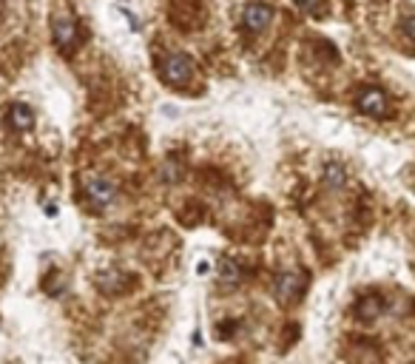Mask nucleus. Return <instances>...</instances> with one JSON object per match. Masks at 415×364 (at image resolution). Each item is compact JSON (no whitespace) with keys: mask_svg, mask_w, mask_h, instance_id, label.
<instances>
[{"mask_svg":"<svg viewBox=\"0 0 415 364\" xmlns=\"http://www.w3.org/2000/svg\"><path fill=\"white\" fill-rule=\"evenodd\" d=\"M159 74L168 86H185L191 77H193V60L188 55H179V52H171L165 55V60L159 63Z\"/></svg>","mask_w":415,"mask_h":364,"instance_id":"nucleus-1","label":"nucleus"},{"mask_svg":"<svg viewBox=\"0 0 415 364\" xmlns=\"http://www.w3.org/2000/svg\"><path fill=\"white\" fill-rule=\"evenodd\" d=\"M83 191H86V200L91 203V208H97V211L108 208L114 203V194H117L114 182L106 179V176H89L83 182Z\"/></svg>","mask_w":415,"mask_h":364,"instance_id":"nucleus-2","label":"nucleus"},{"mask_svg":"<svg viewBox=\"0 0 415 364\" xmlns=\"http://www.w3.org/2000/svg\"><path fill=\"white\" fill-rule=\"evenodd\" d=\"M305 285H307V276L302 271H285V273H279V279L273 285V293H276V299L282 305H290V302H296L302 296Z\"/></svg>","mask_w":415,"mask_h":364,"instance_id":"nucleus-3","label":"nucleus"},{"mask_svg":"<svg viewBox=\"0 0 415 364\" xmlns=\"http://www.w3.org/2000/svg\"><path fill=\"white\" fill-rule=\"evenodd\" d=\"M356 106H358V111H361V114H367V117H373V120H384V117L390 114L387 94H384L381 89H375V86L361 89V94H358Z\"/></svg>","mask_w":415,"mask_h":364,"instance_id":"nucleus-4","label":"nucleus"},{"mask_svg":"<svg viewBox=\"0 0 415 364\" xmlns=\"http://www.w3.org/2000/svg\"><path fill=\"white\" fill-rule=\"evenodd\" d=\"M242 23L251 35H262L271 23H273V6L262 4V0H251L245 6V15H242Z\"/></svg>","mask_w":415,"mask_h":364,"instance_id":"nucleus-5","label":"nucleus"},{"mask_svg":"<svg viewBox=\"0 0 415 364\" xmlns=\"http://www.w3.org/2000/svg\"><path fill=\"white\" fill-rule=\"evenodd\" d=\"M52 35H55V43L60 52H72L80 40V32H77V23L72 18H57L55 26H52Z\"/></svg>","mask_w":415,"mask_h":364,"instance_id":"nucleus-6","label":"nucleus"},{"mask_svg":"<svg viewBox=\"0 0 415 364\" xmlns=\"http://www.w3.org/2000/svg\"><path fill=\"white\" fill-rule=\"evenodd\" d=\"M6 125H9L12 131H18V134H23V131H32V125H35V114H32V108H29V106H23V103H15V106H9Z\"/></svg>","mask_w":415,"mask_h":364,"instance_id":"nucleus-7","label":"nucleus"},{"mask_svg":"<svg viewBox=\"0 0 415 364\" xmlns=\"http://www.w3.org/2000/svg\"><path fill=\"white\" fill-rule=\"evenodd\" d=\"M322 182L327 191H339L347 186V168L341 162H327L324 171H322Z\"/></svg>","mask_w":415,"mask_h":364,"instance_id":"nucleus-8","label":"nucleus"},{"mask_svg":"<svg viewBox=\"0 0 415 364\" xmlns=\"http://www.w3.org/2000/svg\"><path fill=\"white\" fill-rule=\"evenodd\" d=\"M220 279H222V285H239L242 282V265L237 262V259H222V265H220Z\"/></svg>","mask_w":415,"mask_h":364,"instance_id":"nucleus-9","label":"nucleus"},{"mask_svg":"<svg viewBox=\"0 0 415 364\" xmlns=\"http://www.w3.org/2000/svg\"><path fill=\"white\" fill-rule=\"evenodd\" d=\"M378 310H381V302H378L375 296H370V299H364V302L358 305V313H361V316H367V319L378 316Z\"/></svg>","mask_w":415,"mask_h":364,"instance_id":"nucleus-10","label":"nucleus"},{"mask_svg":"<svg viewBox=\"0 0 415 364\" xmlns=\"http://www.w3.org/2000/svg\"><path fill=\"white\" fill-rule=\"evenodd\" d=\"M293 6L299 12H305V15H310V12H316L322 6V0H293Z\"/></svg>","mask_w":415,"mask_h":364,"instance_id":"nucleus-11","label":"nucleus"},{"mask_svg":"<svg viewBox=\"0 0 415 364\" xmlns=\"http://www.w3.org/2000/svg\"><path fill=\"white\" fill-rule=\"evenodd\" d=\"M404 35H407L409 40H415V18H407V21H404Z\"/></svg>","mask_w":415,"mask_h":364,"instance_id":"nucleus-12","label":"nucleus"}]
</instances>
